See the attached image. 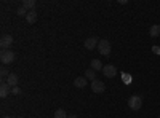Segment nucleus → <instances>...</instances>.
<instances>
[{"mask_svg": "<svg viewBox=\"0 0 160 118\" xmlns=\"http://www.w3.org/2000/svg\"><path fill=\"white\" fill-rule=\"evenodd\" d=\"M98 50H99V53H101L102 56H109V54H111V50H112L111 42L108 40V38H102V40H99Z\"/></svg>", "mask_w": 160, "mask_h": 118, "instance_id": "obj_1", "label": "nucleus"}, {"mask_svg": "<svg viewBox=\"0 0 160 118\" xmlns=\"http://www.w3.org/2000/svg\"><path fill=\"white\" fill-rule=\"evenodd\" d=\"M128 107L131 110H139L142 107V97L141 96H131L128 99Z\"/></svg>", "mask_w": 160, "mask_h": 118, "instance_id": "obj_2", "label": "nucleus"}, {"mask_svg": "<svg viewBox=\"0 0 160 118\" xmlns=\"http://www.w3.org/2000/svg\"><path fill=\"white\" fill-rule=\"evenodd\" d=\"M15 53L13 51H10V50H3L2 51V54H0V61H2V64L3 65H7V64H11L13 61H15Z\"/></svg>", "mask_w": 160, "mask_h": 118, "instance_id": "obj_3", "label": "nucleus"}, {"mask_svg": "<svg viewBox=\"0 0 160 118\" xmlns=\"http://www.w3.org/2000/svg\"><path fill=\"white\" fill-rule=\"evenodd\" d=\"M102 73H104V77H108V78L115 77V75H117V69H115V65H112V64H106L104 67H102Z\"/></svg>", "mask_w": 160, "mask_h": 118, "instance_id": "obj_4", "label": "nucleus"}, {"mask_svg": "<svg viewBox=\"0 0 160 118\" xmlns=\"http://www.w3.org/2000/svg\"><path fill=\"white\" fill-rule=\"evenodd\" d=\"M13 45V37L11 35H2L0 37V46H2V50H10V46Z\"/></svg>", "mask_w": 160, "mask_h": 118, "instance_id": "obj_5", "label": "nucleus"}, {"mask_svg": "<svg viewBox=\"0 0 160 118\" xmlns=\"http://www.w3.org/2000/svg\"><path fill=\"white\" fill-rule=\"evenodd\" d=\"M91 89H93V93H96V94H101L106 91V85L99 80H95V82H91Z\"/></svg>", "mask_w": 160, "mask_h": 118, "instance_id": "obj_6", "label": "nucleus"}, {"mask_svg": "<svg viewBox=\"0 0 160 118\" xmlns=\"http://www.w3.org/2000/svg\"><path fill=\"white\" fill-rule=\"evenodd\" d=\"M98 43H99L98 37H90V38H87V40H85V48L88 51H93L95 48H98Z\"/></svg>", "mask_w": 160, "mask_h": 118, "instance_id": "obj_7", "label": "nucleus"}, {"mask_svg": "<svg viewBox=\"0 0 160 118\" xmlns=\"http://www.w3.org/2000/svg\"><path fill=\"white\" fill-rule=\"evenodd\" d=\"M10 93H11V86H10L7 82H3L2 85H0V97L5 99V97H7Z\"/></svg>", "mask_w": 160, "mask_h": 118, "instance_id": "obj_8", "label": "nucleus"}, {"mask_svg": "<svg viewBox=\"0 0 160 118\" xmlns=\"http://www.w3.org/2000/svg\"><path fill=\"white\" fill-rule=\"evenodd\" d=\"M7 83L11 86V88H15V86H18V83H19V77L16 75V73H10L8 75V78H7Z\"/></svg>", "mask_w": 160, "mask_h": 118, "instance_id": "obj_9", "label": "nucleus"}, {"mask_svg": "<svg viewBox=\"0 0 160 118\" xmlns=\"http://www.w3.org/2000/svg\"><path fill=\"white\" fill-rule=\"evenodd\" d=\"M87 82H88V80H87L85 77H77L75 80H74V86L78 88V89H82V88L87 86Z\"/></svg>", "mask_w": 160, "mask_h": 118, "instance_id": "obj_10", "label": "nucleus"}, {"mask_svg": "<svg viewBox=\"0 0 160 118\" xmlns=\"http://www.w3.org/2000/svg\"><path fill=\"white\" fill-rule=\"evenodd\" d=\"M102 67H104V65H102V62L99 61V59H93L91 62H90V69H93V70H102Z\"/></svg>", "mask_w": 160, "mask_h": 118, "instance_id": "obj_11", "label": "nucleus"}, {"mask_svg": "<svg viewBox=\"0 0 160 118\" xmlns=\"http://www.w3.org/2000/svg\"><path fill=\"white\" fill-rule=\"evenodd\" d=\"M149 34H151V37H152V38L160 37V24H154V26H151Z\"/></svg>", "mask_w": 160, "mask_h": 118, "instance_id": "obj_12", "label": "nucleus"}, {"mask_svg": "<svg viewBox=\"0 0 160 118\" xmlns=\"http://www.w3.org/2000/svg\"><path fill=\"white\" fill-rule=\"evenodd\" d=\"M26 21H28L29 24H34V22L37 21V13H35V10H32V11L28 13V16H26Z\"/></svg>", "mask_w": 160, "mask_h": 118, "instance_id": "obj_13", "label": "nucleus"}, {"mask_svg": "<svg viewBox=\"0 0 160 118\" xmlns=\"http://www.w3.org/2000/svg\"><path fill=\"white\" fill-rule=\"evenodd\" d=\"M85 78H87V80L95 82V80H96V72L93 70V69H87V72H85Z\"/></svg>", "mask_w": 160, "mask_h": 118, "instance_id": "obj_14", "label": "nucleus"}, {"mask_svg": "<svg viewBox=\"0 0 160 118\" xmlns=\"http://www.w3.org/2000/svg\"><path fill=\"white\" fill-rule=\"evenodd\" d=\"M22 7H24L26 10L32 11V10H34V7H35V0H24V2H22Z\"/></svg>", "mask_w": 160, "mask_h": 118, "instance_id": "obj_15", "label": "nucleus"}, {"mask_svg": "<svg viewBox=\"0 0 160 118\" xmlns=\"http://www.w3.org/2000/svg\"><path fill=\"white\" fill-rule=\"evenodd\" d=\"M55 118H68V113H66L62 109H58L55 112Z\"/></svg>", "mask_w": 160, "mask_h": 118, "instance_id": "obj_16", "label": "nucleus"}, {"mask_svg": "<svg viewBox=\"0 0 160 118\" xmlns=\"http://www.w3.org/2000/svg\"><path fill=\"white\" fill-rule=\"evenodd\" d=\"M16 13H18L19 16H28V13H29V11L26 10L24 7H21V8H18V11H16Z\"/></svg>", "mask_w": 160, "mask_h": 118, "instance_id": "obj_17", "label": "nucleus"}, {"mask_svg": "<svg viewBox=\"0 0 160 118\" xmlns=\"http://www.w3.org/2000/svg\"><path fill=\"white\" fill-rule=\"evenodd\" d=\"M11 94H15V96L21 94V88H19V86H15V88H11Z\"/></svg>", "mask_w": 160, "mask_h": 118, "instance_id": "obj_18", "label": "nucleus"}, {"mask_svg": "<svg viewBox=\"0 0 160 118\" xmlns=\"http://www.w3.org/2000/svg\"><path fill=\"white\" fill-rule=\"evenodd\" d=\"M0 75H2V77H7V78H8V75H10V72L7 70V67H5V65H3V67H2V69H0Z\"/></svg>", "mask_w": 160, "mask_h": 118, "instance_id": "obj_19", "label": "nucleus"}, {"mask_svg": "<svg viewBox=\"0 0 160 118\" xmlns=\"http://www.w3.org/2000/svg\"><path fill=\"white\" fill-rule=\"evenodd\" d=\"M152 51H154L155 54H160V48H158V46H154V48H152Z\"/></svg>", "mask_w": 160, "mask_h": 118, "instance_id": "obj_20", "label": "nucleus"}, {"mask_svg": "<svg viewBox=\"0 0 160 118\" xmlns=\"http://www.w3.org/2000/svg\"><path fill=\"white\" fill-rule=\"evenodd\" d=\"M68 118H77V115H68Z\"/></svg>", "mask_w": 160, "mask_h": 118, "instance_id": "obj_21", "label": "nucleus"}, {"mask_svg": "<svg viewBox=\"0 0 160 118\" xmlns=\"http://www.w3.org/2000/svg\"><path fill=\"white\" fill-rule=\"evenodd\" d=\"M3 118H11V116H8V115H7V116H3Z\"/></svg>", "mask_w": 160, "mask_h": 118, "instance_id": "obj_22", "label": "nucleus"}, {"mask_svg": "<svg viewBox=\"0 0 160 118\" xmlns=\"http://www.w3.org/2000/svg\"><path fill=\"white\" fill-rule=\"evenodd\" d=\"M18 118H22V116H18Z\"/></svg>", "mask_w": 160, "mask_h": 118, "instance_id": "obj_23", "label": "nucleus"}, {"mask_svg": "<svg viewBox=\"0 0 160 118\" xmlns=\"http://www.w3.org/2000/svg\"><path fill=\"white\" fill-rule=\"evenodd\" d=\"M158 118H160V115H158Z\"/></svg>", "mask_w": 160, "mask_h": 118, "instance_id": "obj_24", "label": "nucleus"}]
</instances>
